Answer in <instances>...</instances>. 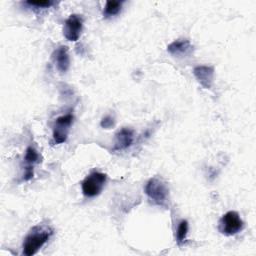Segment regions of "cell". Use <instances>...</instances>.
Returning <instances> with one entry per match:
<instances>
[{"label": "cell", "mask_w": 256, "mask_h": 256, "mask_svg": "<svg viewBox=\"0 0 256 256\" xmlns=\"http://www.w3.org/2000/svg\"><path fill=\"white\" fill-rule=\"evenodd\" d=\"M106 180L107 175L105 173L98 171L92 172L82 181L81 187L83 194L89 198L98 196L102 192Z\"/></svg>", "instance_id": "cell-3"}, {"label": "cell", "mask_w": 256, "mask_h": 256, "mask_svg": "<svg viewBox=\"0 0 256 256\" xmlns=\"http://www.w3.org/2000/svg\"><path fill=\"white\" fill-rule=\"evenodd\" d=\"M244 228V223L236 211H228L219 221V231L227 236H232Z\"/></svg>", "instance_id": "cell-4"}, {"label": "cell", "mask_w": 256, "mask_h": 256, "mask_svg": "<svg viewBox=\"0 0 256 256\" xmlns=\"http://www.w3.org/2000/svg\"><path fill=\"white\" fill-rule=\"evenodd\" d=\"M52 59L59 72L65 73L69 69L70 58L68 54V48L66 46L61 45L55 49L52 54Z\"/></svg>", "instance_id": "cell-8"}, {"label": "cell", "mask_w": 256, "mask_h": 256, "mask_svg": "<svg viewBox=\"0 0 256 256\" xmlns=\"http://www.w3.org/2000/svg\"><path fill=\"white\" fill-rule=\"evenodd\" d=\"M123 1H107L103 10V15L105 17H111L117 15L122 8Z\"/></svg>", "instance_id": "cell-11"}, {"label": "cell", "mask_w": 256, "mask_h": 256, "mask_svg": "<svg viewBox=\"0 0 256 256\" xmlns=\"http://www.w3.org/2000/svg\"><path fill=\"white\" fill-rule=\"evenodd\" d=\"M52 234V228L47 225H37L31 228L23 241V254L26 256L36 254Z\"/></svg>", "instance_id": "cell-1"}, {"label": "cell", "mask_w": 256, "mask_h": 256, "mask_svg": "<svg viewBox=\"0 0 256 256\" xmlns=\"http://www.w3.org/2000/svg\"><path fill=\"white\" fill-rule=\"evenodd\" d=\"M193 45L188 39H177L167 46V51L176 57H184L191 54Z\"/></svg>", "instance_id": "cell-9"}, {"label": "cell", "mask_w": 256, "mask_h": 256, "mask_svg": "<svg viewBox=\"0 0 256 256\" xmlns=\"http://www.w3.org/2000/svg\"><path fill=\"white\" fill-rule=\"evenodd\" d=\"M26 5L29 7H33L34 9H46L51 7L54 2L53 1H26Z\"/></svg>", "instance_id": "cell-14"}, {"label": "cell", "mask_w": 256, "mask_h": 256, "mask_svg": "<svg viewBox=\"0 0 256 256\" xmlns=\"http://www.w3.org/2000/svg\"><path fill=\"white\" fill-rule=\"evenodd\" d=\"M72 122L73 115L70 113L62 115L55 120L53 126V139L55 144H61L67 140Z\"/></svg>", "instance_id": "cell-5"}, {"label": "cell", "mask_w": 256, "mask_h": 256, "mask_svg": "<svg viewBox=\"0 0 256 256\" xmlns=\"http://www.w3.org/2000/svg\"><path fill=\"white\" fill-rule=\"evenodd\" d=\"M145 193L149 200L157 206L167 208L169 205V187L159 176L150 178L145 185Z\"/></svg>", "instance_id": "cell-2"}, {"label": "cell", "mask_w": 256, "mask_h": 256, "mask_svg": "<svg viewBox=\"0 0 256 256\" xmlns=\"http://www.w3.org/2000/svg\"><path fill=\"white\" fill-rule=\"evenodd\" d=\"M188 233V222L186 220L180 221L177 227V232H176V241L179 245H181L187 236Z\"/></svg>", "instance_id": "cell-13"}, {"label": "cell", "mask_w": 256, "mask_h": 256, "mask_svg": "<svg viewBox=\"0 0 256 256\" xmlns=\"http://www.w3.org/2000/svg\"><path fill=\"white\" fill-rule=\"evenodd\" d=\"M83 28V18L81 15L72 14L64 22L63 34L68 41H77Z\"/></svg>", "instance_id": "cell-6"}, {"label": "cell", "mask_w": 256, "mask_h": 256, "mask_svg": "<svg viewBox=\"0 0 256 256\" xmlns=\"http://www.w3.org/2000/svg\"><path fill=\"white\" fill-rule=\"evenodd\" d=\"M193 74L200 85L205 89H210L214 79V67L199 65L193 69Z\"/></svg>", "instance_id": "cell-7"}, {"label": "cell", "mask_w": 256, "mask_h": 256, "mask_svg": "<svg viewBox=\"0 0 256 256\" xmlns=\"http://www.w3.org/2000/svg\"><path fill=\"white\" fill-rule=\"evenodd\" d=\"M133 140H134L133 130L129 128H122L115 135V143H114L113 150L115 151L125 150L131 146V144L133 143Z\"/></svg>", "instance_id": "cell-10"}, {"label": "cell", "mask_w": 256, "mask_h": 256, "mask_svg": "<svg viewBox=\"0 0 256 256\" xmlns=\"http://www.w3.org/2000/svg\"><path fill=\"white\" fill-rule=\"evenodd\" d=\"M24 161L26 163L25 167H33V165L39 161V154L33 147L30 146L26 149Z\"/></svg>", "instance_id": "cell-12"}, {"label": "cell", "mask_w": 256, "mask_h": 256, "mask_svg": "<svg viewBox=\"0 0 256 256\" xmlns=\"http://www.w3.org/2000/svg\"><path fill=\"white\" fill-rule=\"evenodd\" d=\"M114 124H115L114 118H113L112 116H110V115L105 116V117L101 120V122H100L101 127L104 128V129H110V128H112V127L114 126Z\"/></svg>", "instance_id": "cell-15"}]
</instances>
